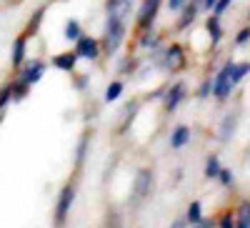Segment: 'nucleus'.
<instances>
[{
	"instance_id": "4468645a",
	"label": "nucleus",
	"mask_w": 250,
	"mask_h": 228,
	"mask_svg": "<svg viewBox=\"0 0 250 228\" xmlns=\"http://www.w3.org/2000/svg\"><path fill=\"white\" fill-rule=\"evenodd\" d=\"M188 140H190V128H188V126H178L170 133V148H183Z\"/></svg>"
},
{
	"instance_id": "6ab92c4d",
	"label": "nucleus",
	"mask_w": 250,
	"mask_h": 228,
	"mask_svg": "<svg viewBox=\"0 0 250 228\" xmlns=\"http://www.w3.org/2000/svg\"><path fill=\"white\" fill-rule=\"evenodd\" d=\"M235 228H250V203H243L238 208V223Z\"/></svg>"
},
{
	"instance_id": "20e7f679",
	"label": "nucleus",
	"mask_w": 250,
	"mask_h": 228,
	"mask_svg": "<svg viewBox=\"0 0 250 228\" xmlns=\"http://www.w3.org/2000/svg\"><path fill=\"white\" fill-rule=\"evenodd\" d=\"M45 68H48V63L45 60H40V58H28L23 66H20L18 70H15V78L18 80H23L25 86H35V83H40L43 80V75H45Z\"/></svg>"
},
{
	"instance_id": "1a4fd4ad",
	"label": "nucleus",
	"mask_w": 250,
	"mask_h": 228,
	"mask_svg": "<svg viewBox=\"0 0 250 228\" xmlns=\"http://www.w3.org/2000/svg\"><path fill=\"white\" fill-rule=\"evenodd\" d=\"M50 66L55 70H62V73H73L78 66V55H75V50H62V53L50 58Z\"/></svg>"
},
{
	"instance_id": "bb28decb",
	"label": "nucleus",
	"mask_w": 250,
	"mask_h": 228,
	"mask_svg": "<svg viewBox=\"0 0 250 228\" xmlns=\"http://www.w3.org/2000/svg\"><path fill=\"white\" fill-rule=\"evenodd\" d=\"M220 228H235V221H233L230 216H225V218L220 221Z\"/></svg>"
},
{
	"instance_id": "39448f33",
	"label": "nucleus",
	"mask_w": 250,
	"mask_h": 228,
	"mask_svg": "<svg viewBox=\"0 0 250 228\" xmlns=\"http://www.w3.org/2000/svg\"><path fill=\"white\" fill-rule=\"evenodd\" d=\"M75 55L78 60H90V63H95V60L103 55V48H100V40L93 38V35H85L83 33L78 40H75Z\"/></svg>"
},
{
	"instance_id": "0eeeda50",
	"label": "nucleus",
	"mask_w": 250,
	"mask_h": 228,
	"mask_svg": "<svg viewBox=\"0 0 250 228\" xmlns=\"http://www.w3.org/2000/svg\"><path fill=\"white\" fill-rule=\"evenodd\" d=\"M28 43H30V38L25 33L13 38V43H10V66H13V70H18L28 60Z\"/></svg>"
},
{
	"instance_id": "f8f14e48",
	"label": "nucleus",
	"mask_w": 250,
	"mask_h": 228,
	"mask_svg": "<svg viewBox=\"0 0 250 228\" xmlns=\"http://www.w3.org/2000/svg\"><path fill=\"white\" fill-rule=\"evenodd\" d=\"M205 30H208V35H210V46L213 48H218L220 46V40H223V25H220V15H208V20H205Z\"/></svg>"
},
{
	"instance_id": "a211bd4d",
	"label": "nucleus",
	"mask_w": 250,
	"mask_h": 228,
	"mask_svg": "<svg viewBox=\"0 0 250 228\" xmlns=\"http://www.w3.org/2000/svg\"><path fill=\"white\" fill-rule=\"evenodd\" d=\"M140 46H143V48H150V50H155V48L160 46V38H158V33H155L153 28H148V30H143V38H140Z\"/></svg>"
},
{
	"instance_id": "dca6fc26",
	"label": "nucleus",
	"mask_w": 250,
	"mask_h": 228,
	"mask_svg": "<svg viewBox=\"0 0 250 228\" xmlns=\"http://www.w3.org/2000/svg\"><path fill=\"white\" fill-rule=\"evenodd\" d=\"M123 91H125V83H123V80H113V83H108L103 100H105V103H113V100H118V98L123 95Z\"/></svg>"
},
{
	"instance_id": "9d476101",
	"label": "nucleus",
	"mask_w": 250,
	"mask_h": 228,
	"mask_svg": "<svg viewBox=\"0 0 250 228\" xmlns=\"http://www.w3.org/2000/svg\"><path fill=\"white\" fill-rule=\"evenodd\" d=\"M200 10H203V0H190V3H188V5L180 10V18H178V30H185L188 25H193Z\"/></svg>"
},
{
	"instance_id": "6e6552de",
	"label": "nucleus",
	"mask_w": 250,
	"mask_h": 228,
	"mask_svg": "<svg viewBox=\"0 0 250 228\" xmlns=\"http://www.w3.org/2000/svg\"><path fill=\"white\" fill-rule=\"evenodd\" d=\"M73 201H75V188L68 183L65 188L60 191L58 205H55V223H58V226L65 223V218H68V213H70V208H73Z\"/></svg>"
},
{
	"instance_id": "9b49d317",
	"label": "nucleus",
	"mask_w": 250,
	"mask_h": 228,
	"mask_svg": "<svg viewBox=\"0 0 250 228\" xmlns=\"http://www.w3.org/2000/svg\"><path fill=\"white\" fill-rule=\"evenodd\" d=\"M183 98H185V83H175V86H170L168 91H165V95H163L165 108H168V111H175L180 103H183Z\"/></svg>"
},
{
	"instance_id": "aec40b11",
	"label": "nucleus",
	"mask_w": 250,
	"mask_h": 228,
	"mask_svg": "<svg viewBox=\"0 0 250 228\" xmlns=\"http://www.w3.org/2000/svg\"><path fill=\"white\" fill-rule=\"evenodd\" d=\"M200 221H203V205L193 201L190 208H188V223H200Z\"/></svg>"
},
{
	"instance_id": "7ed1b4c3",
	"label": "nucleus",
	"mask_w": 250,
	"mask_h": 228,
	"mask_svg": "<svg viewBox=\"0 0 250 228\" xmlns=\"http://www.w3.org/2000/svg\"><path fill=\"white\" fill-rule=\"evenodd\" d=\"M233 63L235 60H225L223 68L213 78V95L218 100H228L230 93H233V88H235V83H233Z\"/></svg>"
},
{
	"instance_id": "4be33fe9",
	"label": "nucleus",
	"mask_w": 250,
	"mask_h": 228,
	"mask_svg": "<svg viewBox=\"0 0 250 228\" xmlns=\"http://www.w3.org/2000/svg\"><path fill=\"white\" fill-rule=\"evenodd\" d=\"M248 43H250V25L240 28L238 35H235V46H238V48H243V46H248Z\"/></svg>"
},
{
	"instance_id": "5701e85b",
	"label": "nucleus",
	"mask_w": 250,
	"mask_h": 228,
	"mask_svg": "<svg viewBox=\"0 0 250 228\" xmlns=\"http://www.w3.org/2000/svg\"><path fill=\"white\" fill-rule=\"evenodd\" d=\"M210 93H213V80L205 78V80L200 83V88H198V98H208Z\"/></svg>"
},
{
	"instance_id": "a878e982",
	"label": "nucleus",
	"mask_w": 250,
	"mask_h": 228,
	"mask_svg": "<svg viewBox=\"0 0 250 228\" xmlns=\"http://www.w3.org/2000/svg\"><path fill=\"white\" fill-rule=\"evenodd\" d=\"M218 178H220V183H223V185H233V171H228V168H220Z\"/></svg>"
},
{
	"instance_id": "c85d7f7f",
	"label": "nucleus",
	"mask_w": 250,
	"mask_h": 228,
	"mask_svg": "<svg viewBox=\"0 0 250 228\" xmlns=\"http://www.w3.org/2000/svg\"><path fill=\"white\" fill-rule=\"evenodd\" d=\"M248 18H250V10H248Z\"/></svg>"
},
{
	"instance_id": "2eb2a0df",
	"label": "nucleus",
	"mask_w": 250,
	"mask_h": 228,
	"mask_svg": "<svg viewBox=\"0 0 250 228\" xmlns=\"http://www.w3.org/2000/svg\"><path fill=\"white\" fill-rule=\"evenodd\" d=\"M150 183H153V173H150V171H140V173H138V181H135V193H138V198H143L145 193L150 191Z\"/></svg>"
},
{
	"instance_id": "b1692460",
	"label": "nucleus",
	"mask_w": 250,
	"mask_h": 228,
	"mask_svg": "<svg viewBox=\"0 0 250 228\" xmlns=\"http://www.w3.org/2000/svg\"><path fill=\"white\" fill-rule=\"evenodd\" d=\"M230 3H233V0H215V5H213V15H223L228 8H230Z\"/></svg>"
},
{
	"instance_id": "393cba45",
	"label": "nucleus",
	"mask_w": 250,
	"mask_h": 228,
	"mask_svg": "<svg viewBox=\"0 0 250 228\" xmlns=\"http://www.w3.org/2000/svg\"><path fill=\"white\" fill-rule=\"evenodd\" d=\"M165 5H168L170 13H180V10L188 5V0H165Z\"/></svg>"
},
{
	"instance_id": "412c9836",
	"label": "nucleus",
	"mask_w": 250,
	"mask_h": 228,
	"mask_svg": "<svg viewBox=\"0 0 250 228\" xmlns=\"http://www.w3.org/2000/svg\"><path fill=\"white\" fill-rule=\"evenodd\" d=\"M218 173H220L218 156H210V158L205 160V176H208V178H218Z\"/></svg>"
},
{
	"instance_id": "f3484780",
	"label": "nucleus",
	"mask_w": 250,
	"mask_h": 228,
	"mask_svg": "<svg viewBox=\"0 0 250 228\" xmlns=\"http://www.w3.org/2000/svg\"><path fill=\"white\" fill-rule=\"evenodd\" d=\"M250 75V60H243V63H233V83H243Z\"/></svg>"
},
{
	"instance_id": "ddd939ff",
	"label": "nucleus",
	"mask_w": 250,
	"mask_h": 228,
	"mask_svg": "<svg viewBox=\"0 0 250 228\" xmlns=\"http://www.w3.org/2000/svg\"><path fill=\"white\" fill-rule=\"evenodd\" d=\"M80 35H83V25L78 23V20H75V18L65 20V28H62V38H65L68 43H75Z\"/></svg>"
},
{
	"instance_id": "423d86ee",
	"label": "nucleus",
	"mask_w": 250,
	"mask_h": 228,
	"mask_svg": "<svg viewBox=\"0 0 250 228\" xmlns=\"http://www.w3.org/2000/svg\"><path fill=\"white\" fill-rule=\"evenodd\" d=\"M160 3H163V0H143V3H140V8L135 13V23H138L140 30L153 28L155 18H158V10H160Z\"/></svg>"
},
{
	"instance_id": "f257e3e1",
	"label": "nucleus",
	"mask_w": 250,
	"mask_h": 228,
	"mask_svg": "<svg viewBox=\"0 0 250 228\" xmlns=\"http://www.w3.org/2000/svg\"><path fill=\"white\" fill-rule=\"evenodd\" d=\"M125 35H128V20L108 13L105 18V28H103V40H100V48L105 50L108 55H115L120 50V46L125 43Z\"/></svg>"
},
{
	"instance_id": "cd10ccee",
	"label": "nucleus",
	"mask_w": 250,
	"mask_h": 228,
	"mask_svg": "<svg viewBox=\"0 0 250 228\" xmlns=\"http://www.w3.org/2000/svg\"><path fill=\"white\" fill-rule=\"evenodd\" d=\"M215 5V0H203V10H213Z\"/></svg>"
},
{
	"instance_id": "f03ea898",
	"label": "nucleus",
	"mask_w": 250,
	"mask_h": 228,
	"mask_svg": "<svg viewBox=\"0 0 250 228\" xmlns=\"http://www.w3.org/2000/svg\"><path fill=\"white\" fill-rule=\"evenodd\" d=\"M155 66L160 70H170V73H178L188 66V58H185V50L183 46L173 43L168 50H163V53H155Z\"/></svg>"
}]
</instances>
